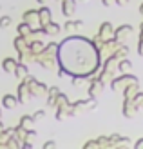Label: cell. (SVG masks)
<instances>
[{
	"instance_id": "cell-1",
	"label": "cell",
	"mask_w": 143,
	"mask_h": 149,
	"mask_svg": "<svg viewBox=\"0 0 143 149\" xmlns=\"http://www.w3.org/2000/svg\"><path fill=\"white\" fill-rule=\"evenodd\" d=\"M58 58L60 65L65 73H71L74 77H85L89 73H94L100 68V51L94 47L93 42H89L82 36H71L65 38L58 46Z\"/></svg>"
},
{
	"instance_id": "cell-2",
	"label": "cell",
	"mask_w": 143,
	"mask_h": 149,
	"mask_svg": "<svg viewBox=\"0 0 143 149\" xmlns=\"http://www.w3.org/2000/svg\"><path fill=\"white\" fill-rule=\"evenodd\" d=\"M136 82H138L136 77H132V74H123V77L112 80L111 82V87L112 89H120V87H125V86H129V84H136Z\"/></svg>"
},
{
	"instance_id": "cell-3",
	"label": "cell",
	"mask_w": 143,
	"mask_h": 149,
	"mask_svg": "<svg viewBox=\"0 0 143 149\" xmlns=\"http://www.w3.org/2000/svg\"><path fill=\"white\" fill-rule=\"evenodd\" d=\"M131 33H132V26H122V27H118L114 31V36H112V38H114L118 44H123L127 36H131Z\"/></svg>"
},
{
	"instance_id": "cell-4",
	"label": "cell",
	"mask_w": 143,
	"mask_h": 149,
	"mask_svg": "<svg viewBox=\"0 0 143 149\" xmlns=\"http://www.w3.org/2000/svg\"><path fill=\"white\" fill-rule=\"evenodd\" d=\"M112 36H114V31H112V26L109 24V22H105V24H102V27H100V33H98V36H96V38H98V40H102V42H105V40H111Z\"/></svg>"
},
{
	"instance_id": "cell-5",
	"label": "cell",
	"mask_w": 143,
	"mask_h": 149,
	"mask_svg": "<svg viewBox=\"0 0 143 149\" xmlns=\"http://www.w3.org/2000/svg\"><path fill=\"white\" fill-rule=\"evenodd\" d=\"M76 11V0H62V13L67 18H71Z\"/></svg>"
},
{
	"instance_id": "cell-6",
	"label": "cell",
	"mask_w": 143,
	"mask_h": 149,
	"mask_svg": "<svg viewBox=\"0 0 143 149\" xmlns=\"http://www.w3.org/2000/svg\"><path fill=\"white\" fill-rule=\"evenodd\" d=\"M38 20H40V24L42 26H46L47 22H51V11H49V7H40L38 9Z\"/></svg>"
},
{
	"instance_id": "cell-7",
	"label": "cell",
	"mask_w": 143,
	"mask_h": 149,
	"mask_svg": "<svg viewBox=\"0 0 143 149\" xmlns=\"http://www.w3.org/2000/svg\"><path fill=\"white\" fill-rule=\"evenodd\" d=\"M31 95L29 93V87H27V84L24 82V84H20V87H18V104H24V102H27V96Z\"/></svg>"
},
{
	"instance_id": "cell-8",
	"label": "cell",
	"mask_w": 143,
	"mask_h": 149,
	"mask_svg": "<svg viewBox=\"0 0 143 149\" xmlns=\"http://www.w3.org/2000/svg\"><path fill=\"white\" fill-rule=\"evenodd\" d=\"M2 104H4L6 109H13V107L18 106V98H17V96H13V95H6L4 98H2Z\"/></svg>"
},
{
	"instance_id": "cell-9",
	"label": "cell",
	"mask_w": 143,
	"mask_h": 149,
	"mask_svg": "<svg viewBox=\"0 0 143 149\" xmlns=\"http://www.w3.org/2000/svg\"><path fill=\"white\" fill-rule=\"evenodd\" d=\"M102 89H103V82H100V80H93V84H91V89H89V95H91V98H96L98 95L102 93Z\"/></svg>"
},
{
	"instance_id": "cell-10",
	"label": "cell",
	"mask_w": 143,
	"mask_h": 149,
	"mask_svg": "<svg viewBox=\"0 0 143 149\" xmlns=\"http://www.w3.org/2000/svg\"><path fill=\"white\" fill-rule=\"evenodd\" d=\"M82 26H84V22H82V20H76V22H71V20H69V22H65L64 29H65L67 33H76Z\"/></svg>"
},
{
	"instance_id": "cell-11",
	"label": "cell",
	"mask_w": 143,
	"mask_h": 149,
	"mask_svg": "<svg viewBox=\"0 0 143 149\" xmlns=\"http://www.w3.org/2000/svg\"><path fill=\"white\" fill-rule=\"evenodd\" d=\"M44 27V31H46V35H56V33H60V26L56 24V22H47L46 26H42Z\"/></svg>"
},
{
	"instance_id": "cell-12",
	"label": "cell",
	"mask_w": 143,
	"mask_h": 149,
	"mask_svg": "<svg viewBox=\"0 0 143 149\" xmlns=\"http://www.w3.org/2000/svg\"><path fill=\"white\" fill-rule=\"evenodd\" d=\"M17 60H15V58H6V60L2 62V68H4V71L6 73H13L15 71V68H17Z\"/></svg>"
},
{
	"instance_id": "cell-13",
	"label": "cell",
	"mask_w": 143,
	"mask_h": 149,
	"mask_svg": "<svg viewBox=\"0 0 143 149\" xmlns=\"http://www.w3.org/2000/svg\"><path fill=\"white\" fill-rule=\"evenodd\" d=\"M131 68H132V62L129 60V58H122V60H120V64H118V69L122 71V73L131 71Z\"/></svg>"
},
{
	"instance_id": "cell-14",
	"label": "cell",
	"mask_w": 143,
	"mask_h": 149,
	"mask_svg": "<svg viewBox=\"0 0 143 149\" xmlns=\"http://www.w3.org/2000/svg\"><path fill=\"white\" fill-rule=\"evenodd\" d=\"M13 73L17 74L18 78H26V77H27V68H26L24 64H20V62H18V64H17V68H15V71H13Z\"/></svg>"
},
{
	"instance_id": "cell-15",
	"label": "cell",
	"mask_w": 143,
	"mask_h": 149,
	"mask_svg": "<svg viewBox=\"0 0 143 149\" xmlns=\"http://www.w3.org/2000/svg\"><path fill=\"white\" fill-rule=\"evenodd\" d=\"M18 33L22 36H27V35H33V29H31V24H27V22H24V24L18 26Z\"/></svg>"
},
{
	"instance_id": "cell-16",
	"label": "cell",
	"mask_w": 143,
	"mask_h": 149,
	"mask_svg": "<svg viewBox=\"0 0 143 149\" xmlns=\"http://www.w3.org/2000/svg\"><path fill=\"white\" fill-rule=\"evenodd\" d=\"M33 124H35V120H33V116H29V115H24V116L20 118V127H24V129L31 127Z\"/></svg>"
},
{
	"instance_id": "cell-17",
	"label": "cell",
	"mask_w": 143,
	"mask_h": 149,
	"mask_svg": "<svg viewBox=\"0 0 143 149\" xmlns=\"http://www.w3.org/2000/svg\"><path fill=\"white\" fill-rule=\"evenodd\" d=\"M15 46H17V51L18 53H24V47H27V44H26V36H18L17 40H15Z\"/></svg>"
},
{
	"instance_id": "cell-18",
	"label": "cell",
	"mask_w": 143,
	"mask_h": 149,
	"mask_svg": "<svg viewBox=\"0 0 143 149\" xmlns=\"http://www.w3.org/2000/svg\"><path fill=\"white\" fill-rule=\"evenodd\" d=\"M36 17H38V11H35V9L26 11V13H24V22L31 24V22H35V20H36Z\"/></svg>"
},
{
	"instance_id": "cell-19",
	"label": "cell",
	"mask_w": 143,
	"mask_h": 149,
	"mask_svg": "<svg viewBox=\"0 0 143 149\" xmlns=\"http://www.w3.org/2000/svg\"><path fill=\"white\" fill-rule=\"evenodd\" d=\"M29 49H31V53H33V55H36V53H42V51H44V44H42V42H33Z\"/></svg>"
},
{
	"instance_id": "cell-20",
	"label": "cell",
	"mask_w": 143,
	"mask_h": 149,
	"mask_svg": "<svg viewBox=\"0 0 143 149\" xmlns=\"http://www.w3.org/2000/svg\"><path fill=\"white\" fill-rule=\"evenodd\" d=\"M11 26V17H2L0 18V27H9Z\"/></svg>"
},
{
	"instance_id": "cell-21",
	"label": "cell",
	"mask_w": 143,
	"mask_h": 149,
	"mask_svg": "<svg viewBox=\"0 0 143 149\" xmlns=\"http://www.w3.org/2000/svg\"><path fill=\"white\" fill-rule=\"evenodd\" d=\"M44 116H46V111H44V109H40V111H36V113L33 115V120H35V122H38L40 118H44Z\"/></svg>"
},
{
	"instance_id": "cell-22",
	"label": "cell",
	"mask_w": 143,
	"mask_h": 149,
	"mask_svg": "<svg viewBox=\"0 0 143 149\" xmlns=\"http://www.w3.org/2000/svg\"><path fill=\"white\" fill-rule=\"evenodd\" d=\"M58 93H60V89H58V87H51V89H49V95H51V96H56Z\"/></svg>"
},
{
	"instance_id": "cell-23",
	"label": "cell",
	"mask_w": 143,
	"mask_h": 149,
	"mask_svg": "<svg viewBox=\"0 0 143 149\" xmlns=\"http://www.w3.org/2000/svg\"><path fill=\"white\" fill-rule=\"evenodd\" d=\"M44 147H46V149H51V147H56V142H46V144H44Z\"/></svg>"
},
{
	"instance_id": "cell-24",
	"label": "cell",
	"mask_w": 143,
	"mask_h": 149,
	"mask_svg": "<svg viewBox=\"0 0 143 149\" xmlns=\"http://www.w3.org/2000/svg\"><path fill=\"white\" fill-rule=\"evenodd\" d=\"M127 2H129V0H116L118 6H127Z\"/></svg>"
},
{
	"instance_id": "cell-25",
	"label": "cell",
	"mask_w": 143,
	"mask_h": 149,
	"mask_svg": "<svg viewBox=\"0 0 143 149\" xmlns=\"http://www.w3.org/2000/svg\"><path fill=\"white\" fill-rule=\"evenodd\" d=\"M134 146H136L138 149H140V147H143V138H141V140H138V142H136V144H134Z\"/></svg>"
},
{
	"instance_id": "cell-26",
	"label": "cell",
	"mask_w": 143,
	"mask_h": 149,
	"mask_svg": "<svg viewBox=\"0 0 143 149\" xmlns=\"http://www.w3.org/2000/svg\"><path fill=\"white\" fill-rule=\"evenodd\" d=\"M36 2H38V4H47L49 0H36Z\"/></svg>"
},
{
	"instance_id": "cell-27",
	"label": "cell",
	"mask_w": 143,
	"mask_h": 149,
	"mask_svg": "<svg viewBox=\"0 0 143 149\" xmlns=\"http://www.w3.org/2000/svg\"><path fill=\"white\" fill-rule=\"evenodd\" d=\"M4 131V125H2V122H0V133H2Z\"/></svg>"
},
{
	"instance_id": "cell-28",
	"label": "cell",
	"mask_w": 143,
	"mask_h": 149,
	"mask_svg": "<svg viewBox=\"0 0 143 149\" xmlns=\"http://www.w3.org/2000/svg\"><path fill=\"white\" fill-rule=\"evenodd\" d=\"M140 13H141V15H143V4H141V6H140Z\"/></svg>"
}]
</instances>
